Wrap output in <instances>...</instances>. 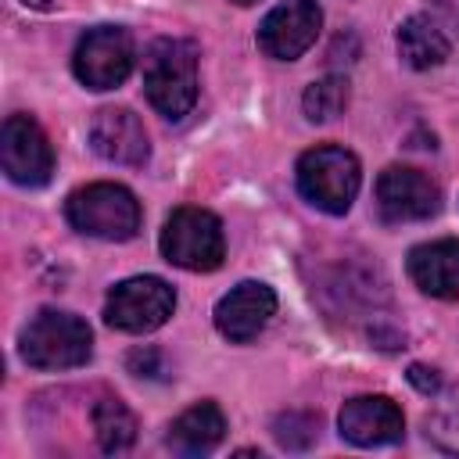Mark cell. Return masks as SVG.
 Returning a JSON list of instances; mask_svg holds the SVG:
<instances>
[{
  "mask_svg": "<svg viewBox=\"0 0 459 459\" xmlns=\"http://www.w3.org/2000/svg\"><path fill=\"white\" fill-rule=\"evenodd\" d=\"M143 93L165 118H183L197 100V50L186 39H154L143 57Z\"/></svg>",
  "mask_w": 459,
  "mask_h": 459,
  "instance_id": "6da1fadb",
  "label": "cell"
},
{
  "mask_svg": "<svg viewBox=\"0 0 459 459\" xmlns=\"http://www.w3.org/2000/svg\"><path fill=\"white\" fill-rule=\"evenodd\" d=\"M22 359L32 369H75L93 355V333L86 319L57 308H43L29 319L18 341Z\"/></svg>",
  "mask_w": 459,
  "mask_h": 459,
  "instance_id": "7a4b0ae2",
  "label": "cell"
},
{
  "mask_svg": "<svg viewBox=\"0 0 459 459\" xmlns=\"http://www.w3.org/2000/svg\"><path fill=\"white\" fill-rule=\"evenodd\" d=\"M359 158L344 147L319 143L298 158V190L308 204H316L326 215H344L359 194Z\"/></svg>",
  "mask_w": 459,
  "mask_h": 459,
  "instance_id": "3957f363",
  "label": "cell"
},
{
  "mask_svg": "<svg viewBox=\"0 0 459 459\" xmlns=\"http://www.w3.org/2000/svg\"><path fill=\"white\" fill-rule=\"evenodd\" d=\"M68 222L86 233V237H100V240H129L140 230V201L118 186V183H90L79 186L68 204H65Z\"/></svg>",
  "mask_w": 459,
  "mask_h": 459,
  "instance_id": "277c9868",
  "label": "cell"
},
{
  "mask_svg": "<svg viewBox=\"0 0 459 459\" xmlns=\"http://www.w3.org/2000/svg\"><path fill=\"white\" fill-rule=\"evenodd\" d=\"M161 255L165 262L190 269V273H212L222 265L226 255V240H222V226L212 212L204 208H176L165 219L161 230Z\"/></svg>",
  "mask_w": 459,
  "mask_h": 459,
  "instance_id": "5b68a950",
  "label": "cell"
},
{
  "mask_svg": "<svg viewBox=\"0 0 459 459\" xmlns=\"http://www.w3.org/2000/svg\"><path fill=\"white\" fill-rule=\"evenodd\" d=\"M176 308V290L161 276H133L111 287L104 301V323L122 333H151Z\"/></svg>",
  "mask_w": 459,
  "mask_h": 459,
  "instance_id": "8992f818",
  "label": "cell"
},
{
  "mask_svg": "<svg viewBox=\"0 0 459 459\" xmlns=\"http://www.w3.org/2000/svg\"><path fill=\"white\" fill-rule=\"evenodd\" d=\"M133 36L118 25L86 29L72 54V72L90 90H115L133 72Z\"/></svg>",
  "mask_w": 459,
  "mask_h": 459,
  "instance_id": "52a82bcc",
  "label": "cell"
},
{
  "mask_svg": "<svg viewBox=\"0 0 459 459\" xmlns=\"http://www.w3.org/2000/svg\"><path fill=\"white\" fill-rule=\"evenodd\" d=\"M0 161L18 186H43L54 172V151L47 133L29 115H7L0 129Z\"/></svg>",
  "mask_w": 459,
  "mask_h": 459,
  "instance_id": "ba28073f",
  "label": "cell"
},
{
  "mask_svg": "<svg viewBox=\"0 0 459 459\" xmlns=\"http://www.w3.org/2000/svg\"><path fill=\"white\" fill-rule=\"evenodd\" d=\"M377 208L387 222L430 219L441 208V190L430 176L409 165H387L377 179Z\"/></svg>",
  "mask_w": 459,
  "mask_h": 459,
  "instance_id": "9c48e42d",
  "label": "cell"
},
{
  "mask_svg": "<svg viewBox=\"0 0 459 459\" xmlns=\"http://www.w3.org/2000/svg\"><path fill=\"white\" fill-rule=\"evenodd\" d=\"M319 25H323V11L316 0H287L262 18L258 47L276 61H294L316 43Z\"/></svg>",
  "mask_w": 459,
  "mask_h": 459,
  "instance_id": "30bf717a",
  "label": "cell"
},
{
  "mask_svg": "<svg viewBox=\"0 0 459 459\" xmlns=\"http://www.w3.org/2000/svg\"><path fill=\"white\" fill-rule=\"evenodd\" d=\"M273 316H276V294H273V287H265L258 280L237 283L215 305V326H219V333L226 341H237V344L258 337Z\"/></svg>",
  "mask_w": 459,
  "mask_h": 459,
  "instance_id": "8fae6325",
  "label": "cell"
},
{
  "mask_svg": "<svg viewBox=\"0 0 459 459\" xmlns=\"http://www.w3.org/2000/svg\"><path fill=\"white\" fill-rule=\"evenodd\" d=\"M337 427H341L344 441H351L359 448H373V445L398 441L405 430V420H402V409L387 394H359V398L344 402Z\"/></svg>",
  "mask_w": 459,
  "mask_h": 459,
  "instance_id": "7c38bea8",
  "label": "cell"
},
{
  "mask_svg": "<svg viewBox=\"0 0 459 459\" xmlns=\"http://www.w3.org/2000/svg\"><path fill=\"white\" fill-rule=\"evenodd\" d=\"M90 147L115 165L140 169L151 158V143L143 133V122L129 108H100L90 122Z\"/></svg>",
  "mask_w": 459,
  "mask_h": 459,
  "instance_id": "4fadbf2b",
  "label": "cell"
},
{
  "mask_svg": "<svg viewBox=\"0 0 459 459\" xmlns=\"http://www.w3.org/2000/svg\"><path fill=\"white\" fill-rule=\"evenodd\" d=\"M409 276L430 298H459V240H430L412 247Z\"/></svg>",
  "mask_w": 459,
  "mask_h": 459,
  "instance_id": "5bb4252c",
  "label": "cell"
},
{
  "mask_svg": "<svg viewBox=\"0 0 459 459\" xmlns=\"http://www.w3.org/2000/svg\"><path fill=\"white\" fill-rule=\"evenodd\" d=\"M226 434V420L222 409L215 402H197L186 412H179L169 427V448L183 452V455H204L212 452Z\"/></svg>",
  "mask_w": 459,
  "mask_h": 459,
  "instance_id": "9a60e30c",
  "label": "cell"
},
{
  "mask_svg": "<svg viewBox=\"0 0 459 459\" xmlns=\"http://www.w3.org/2000/svg\"><path fill=\"white\" fill-rule=\"evenodd\" d=\"M448 36L423 14H412L398 25V54L409 68H437L448 57Z\"/></svg>",
  "mask_w": 459,
  "mask_h": 459,
  "instance_id": "2e32d148",
  "label": "cell"
},
{
  "mask_svg": "<svg viewBox=\"0 0 459 459\" xmlns=\"http://www.w3.org/2000/svg\"><path fill=\"white\" fill-rule=\"evenodd\" d=\"M90 420H93V434H97V445L108 452V455H122L133 448L136 441V416L129 412L126 402L118 398H100L93 409H90Z\"/></svg>",
  "mask_w": 459,
  "mask_h": 459,
  "instance_id": "e0dca14e",
  "label": "cell"
},
{
  "mask_svg": "<svg viewBox=\"0 0 459 459\" xmlns=\"http://www.w3.org/2000/svg\"><path fill=\"white\" fill-rule=\"evenodd\" d=\"M301 108H305V118H308V122H330V118H337V115L348 108V79H344V75L316 79V82L305 90Z\"/></svg>",
  "mask_w": 459,
  "mask_h": 459,
  "instance_id": "ac0fdd59",
  "label": "cell"
},
{
  "mask_svg": "<svg viewBox=\"0 0 459 459\" xmlns=\"http://www.w3.org/2000/svg\"><path fill=\"white\" fill-rule=\"evenodd\" d=\"M273 437L283 448L301 452V448H308L319 437V416H312V412H283L273 423Z\"/></svg>",
  "mask_w": 459,
  "mask_h": 459,
  "instance_id": "d6986e66",
  "label": "cell"
},
{
  "mask_svg": "<svg viewBox=\"0 0 459 459\" xmlns=\"http://www.w3.org/2000/svg\"><path fill=\"white\" fill-rule=\"evenodd\" d=\"M126 366H129V373H136V377H158V373H161V355H158L154 348H136V351H129Z\"/></svg>",
  "mask_w": 459,
  "mask_h": 459,
  "instance_id": "ffe728a7",
  "label": "cell"
},
{
  "mask_svg": "<svg viewBox=\"0 0 459 459\" xmlns=\"http://www.w3.org/2000/svg\"><path fill=\"white\" fill-rule=\"evenodd\" d=\"M405 377H409V384H412L420 394H437V391H441V373L430 369V366H423V362H412Z\"/></svg>",
  "mask_w": 459,
  "mask_h": 459,
  "instance_id": "44dd1931",
  "label": "cell"
},
{
  "mask_svg": "<svg viewBox=\"0 0 459 459\" xmlns=\"http://www.w3.org/2000/svg\"><path fill=\"white\" fill-rule=\"evenodd\" d=\"M22 4H25V7H39V11L50 7V0H22Z\"/></svg>",
  "mask_w": 459,
  "mask_h": 459,
  "instance_id": "7402d4cb",
  "label": "cell"
},
{
  "mask_svg": "<svg viewBox=\"0 0 459 459\" xmlns=\"http://www.w3.org/2000/svg\"><path fill=\"white\" fill-rule=\"evenodd\" d=\"M233 4H255V0H233Z\"/></svg>",
  "mask_w": 459,
  "mask_h": 459,
  "instance_id": "603a6c76",
  "label": "cell"
}]
</instances>
